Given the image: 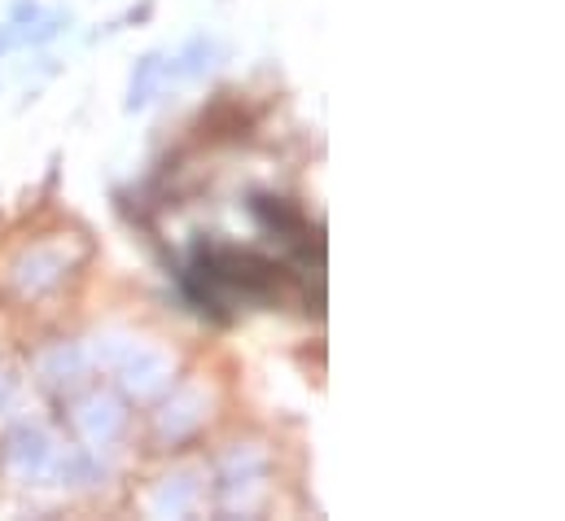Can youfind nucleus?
<instances>
[{
	"instance_id": "obj_1",
	"label": "nucleus",
	"mask_w": 565,
	"mask_h": 521,
	"mask_svg": "<svg viewBox=\"0 0 565 521\" xmlns=\"http://www.w3.org/2000/svg\"><path fill=\"white\" fill-rule=\"evenodd\" d=\"M289 267L255 251H237V246H220V242H198L189 267L180 272V285L189 294V302L202 316L228 320L233 307L250 302V307H268L281 302L289 289Z\"/></svg>"
},
{
	"instance_id": "obj_2",
	"label": "nucleus",
	"mask_w": 565,
	"mask_h": 521,
	"mask_svg": "<svg viewBox=\"0 0 565 521\" xmlns=\"http://www.w3.org/2000/svg\"><path fill=\"white\" fill-rule=\"evenodd\" d=\"M53 460H57V447L49 443L44 429L35 425H18L9 438H4V469L22 482H35V478H49L53 474Z\"/></svg>"
},
{
	"instance_id": "obj_3",
	"label": "nucleus",
	"mask_w": 565,
	"mask_h": 521,
	"mask_svg": "<svg viewBox=\"0 0 565 521\" xmlns=\"http://www.w3.org/2000/svg\"><path fill=\"white\" fill-rule=\"evenodd\" d=\"M115 364H119V373H124V386L137 394V398H149V394H158L171 382L167 360H162L158 351H149V347H137V342H128Z\"/></svg>"
},
{
	"instance_id": "obj_4",
	"label": "nucleus",
	"mask_w": 565,
	"mask_h": 521,
	"mask_svg": "<svg viewBox=\"0 0 565 521\" xmlns=\"http://www.w3.org/2000/svg\"><path fill=\"white\" fill-rule=\"evenodd\" d=\"M124 407L115 403V398H106V394H93V398H84L79 403V412H75V425H79V434L88 438V443H97V447H106V443H115L119 434H124Z\"/></svg>"
},
{
	"instance_id": "obj_5",
	"label": "nucleus",
	"mask_w": 565,
	"mask_h": 521,
	"mask_svg": "<svg viewBox=\"0 0 565 521\" xmlns=\"http://www.w3.org/2000/svg\"><path fill=\"white\" fill-rule=\"evenodd\" d=\"M66 272H71V259H66L62 246H40V251H31L26 259L18 263V285L26 294H44V289L62 285Z\"/></svg>"
},
{
	"instance_id": "obj_6",
	"label": "nucleus",
	"mask_w": 565,
	"mask_h": 521,
	"mask_svg": "<svg viewBox=\"0 0 565 521\" xmlns=\"http://www.w3.org/2000/svg\"><path fill=\"white\" fill-rule=\"evenodd\" d=\"M250 211H255V220L268 228V233H277L285 242H302L307 237V224H302V215L285 202V198H250Z\"/></svg>"
},
{
	"instance_id": "obj_7",
	"label": "nucleus",
	"mask_w": 565,
	"mask_h": 521,
	"mask_svg": "<svg viewBox=\"0 0 565 521\" xmlns=\"http://www.w3.org/2000/svg\"><path fill=\"white\" fill-rule=\"evenodd\" d=\"M193 504H198V482L193 478H167L153 496V513H171V518L189 513Z\"/></svg>"
},
{
	"instance_id": "obj_8",
	"label": "nucleus",
	"mask_w": 565,
	"mask_h": 521,
	"mask_svg": "<svg viewBox=\"0 0 565 521\" xmlns=\"http://www.w3.org/2000/svg\"><path fill=\"white\" fill-rule=\"evenodd\" d=\"M167 84V57H158V53H149L141 66H137V75H132V110H141L145 102H153V93Z\"/></svg>"
},
{
	"instance_id": "obj_9",
	"label": "nucleus",
	"mask_w": 565,
	"mask_h": 521,
	"mask_svg": "<svg viewBox=\"0 0 565 521\" xmlns=\"http://www.w3.org/2000/svg\"><path fill=\"white\" fill-rule=\"evenodd\" d=\"M259 474H264V451H255V447H237V451L224 460V487H228V491L250 487Z\"/></svg>"
},
{
	"instance_id": "obj_10",
	"label": "nucleus",
	"mask_w": 565,
	"mask_h": 521,
	"mask_svg": "<svg viewBox=\"0 0 565 521\" xmlns=\"http://www.w3.org/2000/svg\"><path fill=\"white\" fill-rule=\"evenodd\" d=\"M40 373H44L49 382H71V378L84 373V351L62 342V347H53V351L40 360Z\"/></svg>"
},
{
	"instance_id": "obj_11",
	"label": "nucleus",
	"mask_w": 565,
	"mask_h": 521,
	"mask_svg": "<svg viewBox=\"0 0 565 521\" xmlns=\"http://www.w3.org/2000/svg\"><path fill=\"white\" fill-rule=\"evenodd\" d=\"M198 421H202V412H198V394H184V398H175V403L167 407V416H162V434L180 438V434H189Z\"/></svg>"
},
{
	"instance_id": "obj_12",
	"label": "nucleus",
	"mask_w": 565,
	"mask_h": 521,
	"mask_svg": "<svg viewBox=\"0 0 565 521\" xmlns=\"http://www.w3.org/2000/svg\"><path fill=\"white\" fill-rule=\"evenodd\" d=\"M13 394H18V382H13L9 373H0V407H9V403H13Z\"/></svg>"
}]
</instances>
